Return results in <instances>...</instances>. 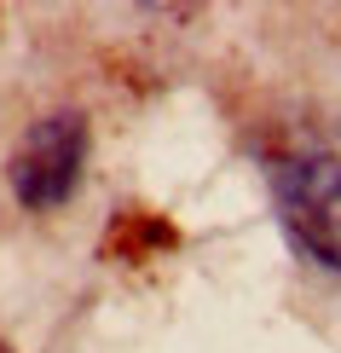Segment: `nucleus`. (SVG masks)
<instances>
[{
	"mask_svg": "<svg viewBox=\"0 0 341 353\" xmlns=\"http://www.w3.org/2000/svg\"><path fill=\"white\" fill-rule=\"evenodd\" d=\"M87 163V122L81 110H52L23 134V145L12 151V191L23 209H58L70 191L81 185Z\"/></svg>",
	"mask_w": 341,
	"mask_h": 353,
	"instance_id": "obj_1",
	"label": "nucleus"
},
{
	"mask_svg": "<svg viewBox=\"0 0 341 353\" xmlns=\"http://www.w3.org/2000/svg\"><path fill=\"white\" fill-rule=\"evenodd\" d=\"M278 214L307 255L341 272V163L335 157H301V163L278 168Z\"/></svg>",
	"mask_w": 341,
	"mask_h": 353,
	"instance_id": "obj_2",
	"label": "nucleus"
}]
</instances>
